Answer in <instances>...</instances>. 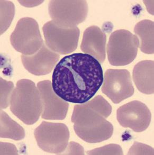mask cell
<instances>
[{"label": "cell", "instance_id": "cell-1", "mask_svg": "<svg viewBox=\"0 0 154 155\" xmlns=\"http://www.w3.org/2000/svg\"><path fill=\"white\" fill-rule=\"evenodd\" d=\"M103 82L101 64L87 54L64 57L53 71L52 87L55 93L70 103L83 104L92 99Z\"/></svg>", "mask_w": 154, "mask_h": 155}, {"label": "cell", "instance_id": "cell-2", "mask_svg": "<svg viewBox=\"0 0 154 155\" xmlns=\"http://www.w3.org/2000/svg\"><path fill=\"white\" fill-rule=\"evenodd\" d=\"M71 121L76 134L87 143H101L110 139L113 133L112 124L87 102L74 106Z\"/></svg>", "mask_w": 154, "mask_h": 155}, {"label": "cell", "instance_id": "cell-3", "mask_svg": "<svg viewBox=\"0 0 154 155\" xmlns=\"http://www.w3.org/2000/svg\"><path fill=\"white\" fill-rule=\"evenodd\" d=\"M12 113L27 125L38 121L42 112L40 92L34 82L22 79L17 82L10 99Z\"/></svg>", "mask_w": 154, "mask_h": 155}, {"label": "cell", "instance_id": "cell-4", "mask_svg": "<svg viewBox=\"0 0 154 155\" xmlns=\"http://www.w3.org/2000/svg\"><path fill=\"white\" fill-rule=\"evenodd\" d=\"M139 46L137 37L128 30L120 29L113 32L107 46L109 63L114 66L130 64L137 57Z\"/></svg>", "mask_w": 154, "mask_h": 155}, {"label": "cell", "instance_id": "cell-5", "mask_svg": "<svg viewBox=\"0 0 154 155\" xmlns=\"http://www.w3.org/2000/svg\"><path fill=\"white\" fill-rule=\"evenodd\" d=\"M10 42L15 51L30 56L37 52L44 44L37 22L31 18L20 19L10 36Z\"/></svg>", "mask_w": 154, "mask_h": 155}, {"label": "cell", "instance_id": "cell-6", "mask_svg": "<svg viewBox=\"0 0 154 155\" xmlns=\"http://www.w3.org/2000/svg\"><path fill=\"white\" fill-rule=\"evenodd\" d=\"M49 14L59 27L72 28L85 20L88 13L86 1H51Z\"/></svg>", "mask_w": 154, "mask_h": 155}, {"label": "cell", "instance_id": "cell-7", "mask_svg": "<svg viewBox=\"0 0 154 155\" xmlns=\"http://www.w3.org/2000/svg\"><path fill=\"white\" fill-rule=\"evenodd\" d=\"M39 147L51 153L62 154L68 145L70 134L65 124L42 121L34 130Z\"/></svg>", "mask_w": 154, "mask_h": 155}, {"label": "cell", "instance_id": "cell-8", "mask_svg": "<svg viewBox=\"0 0 154 155\" xmlns=\"http://www.w3.org/2000/svg\"><path fill=\"white\" fill-rule=\"evenodd\" d=\"M47 46L61 54H67L76 50L80 31L78 27H59L54 21H49L42 27Z\"/></svg>", "mask_w": 154, "mask_h": 155}, {"label": "cell", "instance_id": "cell-9", "mask_svg": "<svg viewBox=\"0 0 154 155\" xmlns=\"http://www.w3.org/2000/svg\"><path fill=\"white\" fill-rule=\"evenodd\" d=\"M103 82L102 92L115 104L132 97L135 92L130 74L127 69H108Z\"/></svg>", "mask_w": 154, "mask_h": 155}, {"label": "cell", "instance_id": "cell-10", "mask_svg": "<svg viewBox=\"0 0 154 155\" xmlns=\"http://www.w3.org/2000/svg\"><path fill=\"white\" fill-rule=\"evenodd\" d=\"M116 118L124 128H129L135 132H141L149 126L152 114L145 104L139 101L130 102L121 106L116 111Z\"/></svg>", "mask_w": 154, "mask_h": 155}, {"label": "cell", "instance_id": "cell-11", "mask_svg": "<svg viewBox=\"0 0 154 155\" xmlns=\"http://www.w3.org/2000/svg\"><path fill=\"white\" fill-rule=\"evenodd\" d=\"M37 87L42 103L41 117L45 120H60L65 118L69 104L54 91L52 83L49 80L38 82Z\"/></svg>", "mask_w": 154, "mask_h": 155}, {"label": "cell", "instance_id": "cell-12", "mask_svg": "<svg viewBox=\"0 0 154 155\" xmlns=\"http://www.w3.org/2000/svg\"><path fill=\"white\" fill-rule=\"evenodd\" d=\"M59 59V54L51 51L44 43L34 54L21 55L24 67L30 73L36 76L45 75L50 73Z\"/></svg>", "mask_w": 154, "mask_h": 155}, {"label": "cell", "instance_id": "cell-13", "mask_svg": "<svg viewBox=\"0 0 154 155\" xmlns=\"http://www.w3.org/2000/svg\"><path fill=\"white\" fill-rule=\"evenodd\" d=\"M106 34L97 26L92 25L85 30L80 49L93 56L101 64L106 59Z\"/></svg>", "mask_w": 154, "mask_h": 155}, {"label": "cell", "instance_id": "cell-14", "mask_svg": "<svg viewBox=\"0 0 154 155\" xmlns=\"http://www.w3.org/2000/svg\"><path fill=\"white\" fill-rule=\"evenodd\" d=\"M154 61H143L133 68V82L139 92L145 94L154 93Z\"/></svg>", "mask_w": 154, "mask_h": 155}, {"label": "cell", "instance_id": "cell-15", "mask_svg": "<svg viewBox=\"0 0 154 155\" xmlns=\"http://www.w3.org/2000/svg\"><path fill=\"white\" fill-rule=\"evenodd\" d=\"M134 32L139 41L140 51L147 54H154V22L149 20L140 21L136 25Z\"/></svg>", "mask_w": 154, "mask_h": 155}, {"label": "cell", "instance_id": "cell-16", "mask_svg": "<svg viewBox=\"0 0 154 155\" xmlns=\"http://www.w3.org/2000/svg\"><path fill=\"white\" fill-rule=\"evenodd\" d=\"M1 138L21 140L25 137V130L7 113L1 110Z\"/></svg>", "mask_w": 154, "mask_h": 155}, {"label": "cell", "instance_id": "cell-17", "mask_svg": "<svg viewBox=\"0 0 154 155\" xmlns=\"http://www.w3.org/2000/svg\"><path fill=\"white\" fill-rule=\"evenodd\" d=\"M15 15V5L12 2L1 1V35L10 25Z\"/></svg>", "mask_w": 154, "mask_h": 155}, {"label": "cell", "instance_id": "cell-18", "mask_svg": "<svg viewBox=\"0 0 154 155\" xmlns=\"http://www.w3.org/2000/svg\"><path fill=\"white\" fill-rule=\"evenodd\" d=\"M87 103L101 113L106 118L109 117L112 112L111 105L101 95H97L94 99L87 102Z\"/></svg>", "mask_w": 154, "mask_h": 155}, {"label": "cell", "instance_id": "cell-19", "mask_svg": "<svg viewBox=\"0 0 154 155\" xmlns=\"http://www.w3.org/2000/svg\"><path fill=\"white\" fill-rule=\"evenodd\" d=\"M13 88L12 82L1 78V109H6L8 107Z\"/></svg>", "mask_w": 154, "mask_h": 155}, {"label": "cell", "instance_id": "cell-20", "mask_svg": "<svg viewBox=\"0 0 154 155\" xmlns=\"http://www.w3.org/2000/svg\"><path fill=\"white\" fill-rule=\"evenodd\" d=\"M88 155H123L121 147L116 144H109L87 152Z\"/></svg>", "mask_w": 154, "mask_h": 155}, {"label": "cell", "instance_id": "cell-21", "mask_svg": "<svg viewBox=\"0 0 154 155\" xmlns=\"http://www.w3.org/2000/svg\"><path fill=\"white\" fill-rule=\"evenodd\" d=\"M128 153V155H154V149L148 145L135 142Z\"/></svg>", "mask_w": 154, "mask_h": 155}, {"label": "cell", "instance_id": "cell-22", "mask_svg": "<svg viewBox=\"0 0 154 155\" xmlns=\"http://www.w3.org/2000/svg\"><path fill=\"white\" fill-rule=\"evenodd\" d=\"M61 155H84V150L83 147L79 143L72 141Z\"/></svg>", "mask_w": 154, "mask_h": 155}, {"label": "cell", "instance_id": "cell-23", "mask_svg": "<svg viewBox=\"0 0 154 155\" xmlns=\"http://www.w3.org/2000/svg\"><path fill=\"white\" fill-rule=\"evenodd\" d=\"M18 151L15 145L9 143H1V155H18Z\"/></svg>", "mask_w": 154, "mask_h": 155}]
</instances>
